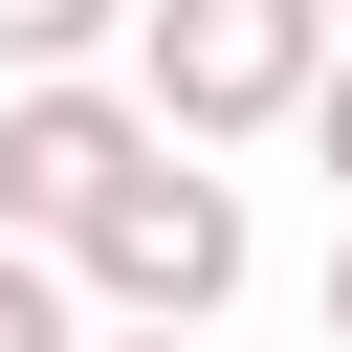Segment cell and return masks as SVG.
Masks as SVG:
<instances>
[{
	"instance_id": "6da1fadb",
	"label": "cell",
	"mask_w": 352,
	"mask_h": 352,
	"mask_svg": "<svg viewBox=\"0 0 352 352\" xmlns=\"http://www.w3.org/2000/svg\"><path fill=\"white\" fill-rule=\"evenodd\" d=\"M308 66H330V0H132V110H154L176 154L286 132V110H308Z\"/></svg>"
},
{
	"instance_id": "7a4b0ae2",
	"label": "cell",
	"mask_w": 352,
	"mask_h": 352,
	"mask_svg": "<svg viewBox=\"0 0 352 352\" xmlns=\"http://www.w3.org/2000/svg\"><path fill=\"white\" fill-rule=\"evenodd\" d=\"M242 264H264V220H242V176H220V154H154V176L66 242V286H88L110 330H220V308H242Z\"/></svg>"
},
{
	"instance_id": "3957f363",
	"label": "cell",
	"mask_w": 352,
	"mask_h": 352,
	"mask_svg": "<svg viewBox=\"0 0 352 352\" xmlns=\"http://www.w3.org/2000/svg\"><path fill=\"white\" fill-rule=\"evenodd\" d=\"M154 154H176V132L132 110V66H22V88H0V242H88Z\"/></svg>"
},
{
	"instance_id": "277c9868",
	"label": "cell",
	"mask_w": 352,
	"mask_h": 352,
	"mask_svg": "<svg viewBox=\"0 0 352 352\" xmlns=\"http://www.w3.org/2000/svg\"><path fill=\"white\" fill-rule=\"evenodd\" d=\"M0 352H88V286H66V242H0Z\"/></svg>"
},
{
	"instance_id": "5b68a950",
	"label": "cell",
	"mask_w": 352,
	"mask_h": 352,
	"mask_svg": "<svg viewBox=\"0 0 352 352\" xmlns=\"http://www.w3.org/2000/svg\"><path fill=\"white\" fill-rule=\"evenodd\" d=\"M110 44H132V0H0V88L22 66H110Z\"/></svg>"
},
{
	"instance_id": "8992f818",
	"label": "cell",
	"mask_w": 352,
	"mask_h": 352,
	"mask_svg": "<svg viewBox=\"0 0 352 352\" xmlns=\"http://www.w3.org/2000/svg\"><path fill=\"white\" fill-rule=\"evenodd\" d=\"M286 132H308V176H330V198H352V44H330V66H308V110H286Z\"/></svg>"
},
{
	"instance_id": "52a82bcc",
	"label": "cell",
	"mask_w": 352,
	"mask_h": 352,
	"mask_svg": "<svg viewBox=\"0 0 352 352\" xmlns=\"http://www.w3.org/2000/svg\"><path fill=\"white\" fill-rule=\"evenodd\" d=\"M330 352H352V220H330Z\"/></svg>"
},
{
	"instance_id": "ba28073f",
	"label": "cell",
	"mask_w": 352,
	"mask_h": 352,
	"mask_svg": "<svg viewBox=\"0 0 352 352\" xmlns=\"http://www.w3.org/2000/svg\"><path fill=\"white\" fill-rule=\"evenodd\" d=\"M110 352H198V330H110Z\"/></svg>"
}]
</instances>
